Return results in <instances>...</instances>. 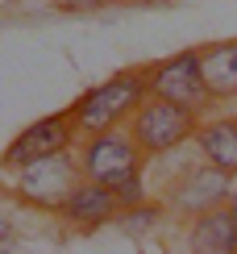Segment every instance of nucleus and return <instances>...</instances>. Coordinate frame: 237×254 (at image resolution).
Segmentation results:
<instances>
[{"mask_svg": "<svg viewBox=\"0 0 237 254\" xmlns=\"http://www.w3.org/2000/svg\"><path fill=\"white\" fill-rule=\"evenodd\" d=\"M113 196H117V204H121V208H137V204L146 200L142 175H133V179H125V184H117V188H113Z\"/></svg>", "mask_w": 237, "mask_h": 254, "instance_id": "f8f14e48", "label": "nucleus"}, {"mask_svg": "<svg viewBox=\"0 0 237 254\" xmlns=\"http://www.w3.org/2000/svg\"><path fill=\"white\" fill-rule=\"evenodd\" d=\"M196 142L204 158H208L217 171L237 175V121H208L196 129Z\"/></svg>", "mask_w": 237, "mask_h": 254, "instance_id": "9b49d317", "label": "nucleus"}, {"mask_svg": "<svg viewBox=\"0 0 237 254\" xmlns=\"http://www.w3.org/2000/svg\"><path fill=\"white\" fill-rule=\"evenodd\" d=\"M150 96H163V100H171V104H179V109H187V113L200 117L208 109V100H212L208 83H204L200 50H183V55L158 63L150 71Z\"/></svg>", "mask_w": 237, "mask_h": 254, "instance_id": "20e7f679", "label": "nucleus"}, {"mask_svg": "<svg viewBox=\"0 0 237 254\" xmlns=\"http://www.w3.org/2000/svg\"><path fill=\"white\" fill-rule=\"evenodd\" d=\"M79 179H83V171H79V154H67V150H62V154H50V158H38V163L21 167V184H17V192L25 196L29 204L62 208Z\"/></svg>", "mask_w": 237, "mask_h": 254, "instance_id": "39448f33", "label": "nucleus"}, {"mask_svg": "<svg viewBox=\"0 0 237 254\" xmlns=\"http://www.w3.org/2000/svg\"><path fill=\"white\" fill-rule=\"evenodd\" d=\"M4 238H8V221L0 217V242H4Z\"/></svg>", "mask_w": 237, "mask_h": 254, "instance_id": "4468645a", "label": "nucleus"}, {"mask_svg": "<svg viewBox=\"0 0 237 254\" xmlns=\"http://www.w3.org/2000/svg\"><path fill=\"white\" fill-rule=\"evenodd\" d=\"M233 200V188H229V175L217 171V167H200V171H187L171 188V208L175 213H187V217H204L212 208H225Z\"/></svg>", "mask_w": 237, "mask_h": 254, "instance_id": "0eeeda50", "label": "nucleus"}, {"mask_svg": "<svg viewBox=\"0 0 237 254\" xmlns=\"http://www.w3.org/2000/svg\"><path fill=\"white\" fill-rule=\"evenodd\" d=\"M229 213H233V225H237V192H233V200H229Z\"/></svg>", "mask_w": 237, "mask_h": 254, "instance_id": "ddd939ff", "label": "nucleus"}, {"mask_svg": "<svg viewBox=\"0 0 237 254\" xmlns=\"http://www.w3.org/2000/svg\"><path fill=\"white\" fill-rule=\"evenodd\" d=\"M191 254H237V225L229 204L212 208L204 217H191V234H187Z\"/></svg>", "mask_w": 237, "mask_h": 254, "instance_id": "1a4fd4ad", "label": "nucleus"}, {"mask_svg": "<svg viewBox=\"0 0 237 254\" xmlns=\"http://www.w3.org/2000/svg\"><path fill=\"white\" fill-rule=\"evenodd\" d=\"M75 137H79V133H75L71 109H67V113H50V117L34 121L29 129H21L13 142L4 146V158H0V163H4L8 171H21V167L38 163V158H50V154L71 150V142H75Z\"/></svg>", "mask_w": 237, "mask_h": 254, "instance_id": "423d86ee", "label": "nucleus"}, {"mask_svg": "<svg viewBox=\"0 0 237 254\" xmlns=\"http://www.w3.org/2000/svg\"><path fill=\"white\" fill-rule=\"evenodd\" d=\"M196 129H200L196 113L179 109V104H171L163 96H146V104L129 117V133L142 146V154H167L179 142H187Z\"/></svg>", "mask_w": 237, "mask_h": 254, "instance_id": "7ed1b4c3", "label": "nucleus"}, {"mask_svg": "<svg viewBox=\"0 0 237 254\" xmlns=\"http://www.w3.org/2000/svg\"><path fill=\"white\" fill-rule=\"evenodd\" d=\"M204 63V83H208L212 100L237 96V42H217V46L200 50Z\"/></svg>", "mask_w": 237, "mask_h": 254, "instance_id": "9d476101", "label": "nucleus"}, {"mask_svg": "<svg viewBox=\"0 0 237 254\" xmlns=\"http://www.w3.org/2000/svg\"><path fill=\"white\" fill-rule=\"evenodd\" d=\"M142 146L133 142L129 129H109V133H92L79 142V171L92 184L117 188L125 179L142 175Z\"/></svg>", "mask_w": 237, "mask_h": 254, "instance_id": "f03ea898", "label": "nucleus"}, {"mask_svg": "<svg viewBox=\"0 0 237 254\" xmlns=\"http://www.w3.org/2000/svg\"><path fill=\"white\" fill-rule=\"evenodd\" d=\"M67 221H75V225H104V221H113L117 213H121V204H117V196H113V188H104V184H92V179H79L75 184V192L67 196V204L59 208Z\"/></svg>", "mask_w": 237, "mask_h": 254, "instance_id": "6e6552de", "label": "nucleus"}, {"mask_svg": "<svg viewBox=\"0 0 237 254\" xmlns=\"http://www.w3.org/2000/svg\"><path fill=\"white\" fill-rule=\"evenodd\" d=\"M150 96V71H121V75L96 83L92 92H83L71 104V121L79 137L92 133H109L121 121H129Z\"/></svg>", "mask_w": 237, "mask_h": 254, "instance_id": "f257e3e1", "label": "nucleus"}]
</instances>
